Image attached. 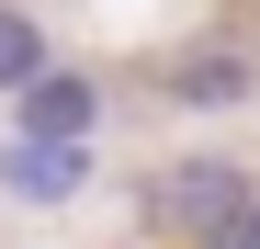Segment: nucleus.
I'll return each mask as SVG.
<instances>
[{"label": "nucleus", "instance_id": "obj_1", "mask_svg": "<svg viewBox=\"0 0 260 249\" xmlns=\"http://www.w3.org/2000/svg\"><path fill=\"white\" fill-rule=\"evenodd\" d=\"M249 170H238V159H170V170L136 193V215L158 227V238H181V249H204V238H226L238 215H249Z\"/></svg>", "mask_w": 260, "mask_h": 249}, {"label": "nucleus", "instance_id": "obj_2", "mask_svg": "<svg viewBox=\"0 0 260 249\" xmlns=\"http://www.w3.org/2000/svg\"><path fill=\"white\" fill-rule=\"evenodd\" d=\"M158 91L181 102V113H238V102H260V57H238V46H181V57H158Z\"/></svg>", "mask_w": 260, "mask_h": 249}, {"label": "nucleus", "instance_id": "obj_3", "mask_svg": "<svg viewBox=\"0 0 260 249\" xmlns=\"http://www.w3.org/2000/svg\"><path fill=\"white\" fill-rule=\"evenodd\" d=\"M91 124H102V79H79V68H46V79L12 91V136H68V147H91Z\"/></svg>", "mask_w": 260, "mask_h": 249}, {"label": "nucleus", "instance_id": "obj_4", "mask_svg": "<svg viewBox=\"0 0 260 249\" xmlns=\"http://www.w3.org/2000/svg\"><path fill=\"white\" fill-rule=\"evenodd\" d=\"M79 181H91V147H68V136H0V193L12 204H68Z\"/></svg>", "mask_w": 260, "mask_h": 249}, {"label": "nucleus", "instance_id": "obj_5", "mask_svg": "<svg viewBox=\"0 0 260 249\" xmlns=\"http://www.w3.org/2000/svg\"><path fill=\"white\" fill-rule=\"evenodd\" d=\"M46 68H57V57H46V23L0 0V91H23V79H46Z\"/></svg>", "mask_w": 260, "mask_h": 249}, {"label": "nucleus", "instance_id": "obj_6", "mask_svg": "<svg viewBox=\"0 0 260 249\" xmlns=\"http://www.w3.org/2000/svg\"><path fill=\"white\" fill-rule=\"evenodd\" d=\"M226 249H260V204H249V215H238V227H226Z\"/></svg>", "mask_w": 260, "mask_h": 249}, {"label": "nucleus", "instance_id": "obj_7", "mask_svg": "<svg viewBox=\"0 0 260 249\" xmlns=\"http://www.w3.org/2000/svg\"><path fill=\"white\" fill-rule=\"evenodd\" d=\"M204 249H226V238H204Z\"/></svg>", "mask_w": 260, "mask_h": 249}]
</instances>
